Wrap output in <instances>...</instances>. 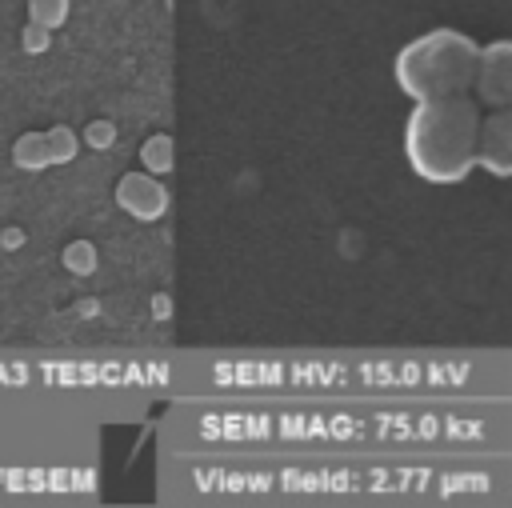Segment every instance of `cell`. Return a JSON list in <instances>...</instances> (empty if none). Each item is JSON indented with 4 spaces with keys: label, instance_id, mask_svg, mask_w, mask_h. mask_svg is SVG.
<instances>
[{
    "label": "cell",
    "instance_id": "obj_10",
    "mask_svg": "<svg viewBox=\"0 0 512 508\" xmlns=\"http://www.w3.org/2000/svg\"><path fill=\"white\" fill-rule=\"evenodd\" d=\"M68 12H72L68 0H28V20L44 24L48 32H56V28L68 20Z\"/></svg>",
    "mask_w": 512,
    "mask_h": 508
},
{
    "label": "cell",
    "instance_id": "obj_4",
    "mask_svg": "<svg viewBox=\"0 0 512 508\" xmlns=\"http://www.w3.org/2000/svg\"><path fill=\"white\" fill-rule=\"evenodd\" d=\"M112 196H116V204H120V208H124L132 220H140V224L160 220V216L168 212V204H172L168 188H164V184H160L152 172H144V168L124 172V176L116 180Z\"/></svg>",
    "mask_w": 512,
    "mask_h": 508
},
{
    "label": "cell",
    "instance_id": "obj_5",
    "mask_svg": "<svg viewBox=\"0 0 512 508\" xmlns=\"http://www.w3.org/2000/svg\"><path fill=\"white\" fill-rule=\"evenodd\" d=\"M476 168L496 180H512V108H492L488 116H480Z\"/></svg>",
    "mask_w": 512,
    "mask_h": 508
},
{
    "label": "cell",
    "instance_id": "obj_8",
    "mask_svg": "<svg viewBox=\"0 0 512 508\" xmlns=\"http://www.w3.org/2000/svg\"><path fill=\"white\" fill-rule=\"evenodd\" d=\"M44 144H48V164H68L80 152V140H76V132L68 124H52L44 132Z\"/></svg>",
    "mask_w": 512,
    "mask_h": 508
},
{
    "label": "cell",
    "instance_id": "obj_2",
    "mask_svg": "<svg viewBox=\"0 0 512 508\" xmlns=\"http://www.w3.org/2000/svg\"><path fill=\"white\" fill-rule=\"evenodd\" d=\"M480 44L460 28H432L408 40L392 60V80L408 100L468 96L476 80Z\"/></svg>",
    "mask_w": 512,
    "mask_h": 508
},
{
    "label": "cell",
    "instance_id": "obj_1",
    "mask_svg": "<svg viewBox=\"0 0 512 508\" xmlns=\"http://www.w3.org/2000/svg\"><path fill=\"white\" fill-rule=\"evenodd\" d=\"M480 104L472 96L412 100L404 120V160L424 184H460L476 168Z\"/></svg>",
    "mask_w": 512,
    "mask_h": 508
},
{
    "label": "cell",
    "instance_id": "obj_6",
    "mask_svg": "<svg viewBox=\"0 0 512 508\" xmlns=\"http://www.w3.org/2000/svg\"><path fill=\"white\" fill-rule=\"evenodd\" d=\"M12 164L24 168V172H40L48 168V144H44V132H20L12 140Z\"/></svg>",
    "mask_w": 512,
    "mask_h": 508
},
{
    "label": "cell",
    "instance_id": "obj_7",
    "mask_svg": "<svg viewBox=\"0 0 512 508\" xmlns=\"http://www.w3.org/2000/svg\"><path fill=\"white\" fill-rule=\"evenodd\" d=\"M140 160H144V172L160 176V172H172L176 168V140L168 132H156L140 144Z\"/></svg>",
    "mask_w": 512,
    "mask_h": 508
},
{
    "label": "cell",
    "instance_id": "obj_12",
    "mask_svg": "<svg viewBox=\"0 0 512 508\" xmlns=\"http://www.w3.org/2000/svg\"><path fill=\"white\" fill-rule=\"evenodd\" d=\"M84 140H88V148H96V152L112 148V144H116V128H112V120H92V124L84 128Z\"/></svg>",
    "mask_w": 512,
    "mask_h": 508
},
{
    "label": "cell",
    "instance_id": "obj_11",
    "mask_svg": "<svg viewBox=\"0 0 512 508\" xmlns=\"http://www.w3.org/2000/svg\"><path fill=\"white\" fill-rule=\"evenodd\" d=\"M48 44H52V32H48L44 24L28 20V24L20 28V48H24L28 56H40V52H48Z\"/></svg>",
    "mask_w": 512,
    "mask_h": 508
},
{
    "label": "cell",
    "instance_id": "obj_9",
    "mask_svg": "<svg viewBox=\"0 0 512 508\" xmlns=\"http://www.w3.org/2000/svg\"><path fill=\"white\" fill-rule=\"evenodd\" d=\"M60 260L72 276H88V272H96V244L92 240H72V244H64Z\"/></svg>",
    "mask_w": 512,
    "mask_h": 508
},
{
    "label": "cell",
    "instance_id": "obj_3",
    "mask_svg": "<svg viewBox=\"0 0 512 508\" xmlns=\"http://www.w3.org/2000/svg\"><path fill=\"white\" fill-rule=\"evenodd\" d=\"M480 108H512V40H488L480 44V60H476V80L468 92Z\"/></svg>",
    "mask_w": 512,
    "mask_h": 508
}]
</instances>
